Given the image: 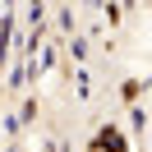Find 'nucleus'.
<instances>
[{
  "mask_svg": "<svg viewBox=\"0 0 152 152\" xmlns=\"http://www.w3.org/2000/svg\"><path fill=\"white\" fill-rule=\"evenodd\" d=\"M0 14H5V10H0Z\"/></svg>",
  "mask_w": 152,
  "mask_h": 152,
  "instance_id": "nucleus-1",
  "label": "nucleus"
}]
</instances>
